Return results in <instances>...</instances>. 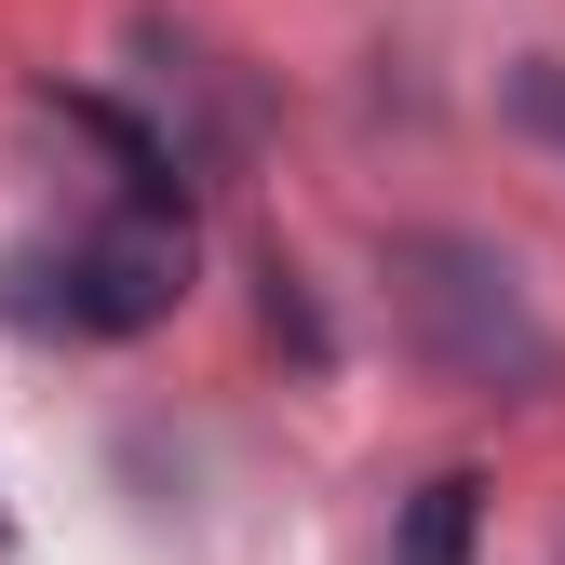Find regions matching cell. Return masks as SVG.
<instances>
[{
  "mask_svg": "<svg viewBox=\"0 0 565 565\" xmlns=\"http://www.w3.org/2000/svg\"><path fill=\"white\" fill-rule=\"evenodd\" d=\"M391 310H404V350L445 391H471V404H539V391H565V337L539 323L525 269L484 243V230H391Z\"/></svg>",
  "mask_w": 565,
  "mask_h": 565,
  "instance_id": "6da1fadb",
  "label": "cell"
},
{
  "mask_svg": "<svg viewBox=\"0 0 565 565\" xmlns=\"http://www.w3.org/2000/svg\"><path fill=\"white\" fill-rule=\"evenodd\" d=\"M175 297H189V216H149V202H121L82 243L0 256V323L28 337H149L175 323Z\"/></svg>",
  "mask_w": 565,
  "mask_h": 565,
  "instance_id": "7a4b0ae2",
  "label": "cell"
},
{
  "mask_svg": "<svg viewBox=\"0 0 565 565\" xmlns=\"http://www.w3.org/2000/svg\"><path fill=\"white\" fill-rule=\"evenodd\" d=\"M471 539H484V471H431L391 525V565H471Z\"/></svg>",
  "mask_w": 565,
  "mask_h": 565,
  "instance_id": "3957f363",
  "label": "cell"
},
{
  "mask_svg": "<svg viewBox=\"0 0 565 565\" xmlns=\"http://www.w3.org/2000/svg\"><path fill=\"white\" fill-rule=\"evenodd\" d=\"M256 323H269L282 350H297V364H310V377L337 364V337H323V310H310V269H297V256H282V243L256 256Z\"/></svg>",
  "mask_w": 565,
  "mask_h": 565,
  "instance_id": "277c9868",
  "label": "cell"
},
{
  "mask_svg": "<svg viewBox=\"0 0 565 565\" xmlns=\"http://www.w3.org/2000/svg\"><path fill=\"white\" fill-rule=\"evenodd\" d=\"M512 121L565 149V54H525V67H512Z\"/></svg>",
  "mask_w": 565,
  "mask_h": 565,
  "instance_id": "5b68a950",
  "label": "cell"
},
{
  "mask_svg": "<svg viewBox=\"0 0 565 565\" xmlns=\"http://www.w3.org/2000/svg\"><path fill=\"white\" fill-rule=\"evenodd\" d=\"M0 565H14V512H0Z\"/></svg>",
  "mask_w": 565,
  "mask_h": 565,
  "instance_id": "8992f818",
  "label": "cell"
}]
</instances>
